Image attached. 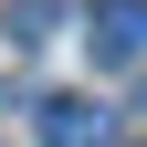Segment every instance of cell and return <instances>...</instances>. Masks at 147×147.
Listing matches in <instances>:
<instances>
[{"instance_id":"6da1fadb","label":"cell","mask_w":147,"mask_h":147,"mask_svg":"<svg viewBox=\"0 0 147 147\" xmlns=\"http://www.w3.org/2000/svg\"><path fill=\"white\" fill-rule=\"evenodd\" d=\"M84 42H95V63H137L147 53V0H95V21H84Z\"/></svg>"},{"instance_id":"7a4b0ae2","label":"cell","mask_w":147,"mask_h":147,"mask_svg":"<svg viewBox=\"0 0 147 147\" xmlns=\"http://www.w3.org/2000/svg\"><path fill=\"white\" fill-rule=\"evenodd\" d=\"M42 147H105V105L95 95H53L42 105Z\"/></svg>"}]
</instances>
